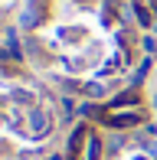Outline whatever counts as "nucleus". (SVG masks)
<instances>
[{
	"instance_id": "nucleus-1",
	"label": "nucleus",
	"mask_w": 157,
	"mask_h": 160,
	"mask_svg": "<svg viewBox=\"0 0 157 160\" xmlns=\"http://www.w3.org/2000/svg\"><path fill=\"white\" fill-rule=\"evenodd\" d=\"M134 13H138V23H141V26H151V23H154V20H151V13H147L144 7L138 3V0H134Z\"/></svg>"
},
{
	"instance_id": "nucleus-2",
	"label": "nucleus",
	"mask_w": 157,
	"mask_h": 160,
	"mask_svg": "<svg viewBox=\"0 0 157 160\" xmlns=\"http://www.w3.org/2000/svg\"><path fill=\"white\" fill-rule=\"evenodd\" d=\"M151 105H154V111H157V95H154V101H151Z\"/></svg>"
}]
</instances>
